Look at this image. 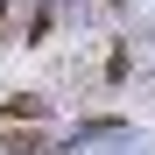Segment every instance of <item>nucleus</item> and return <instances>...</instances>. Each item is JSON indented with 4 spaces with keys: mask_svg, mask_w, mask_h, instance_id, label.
<instances>
[{
    "mask_svg": "<svg viewBox=\"0 0 155 155\" xmlns=\"http://www.w3.org/2000/svg\"><path fill=\"white\" fill-rule=\"evenodd\" d=\"M28 148H42V134H0V155H28Z\"/></svg>",
    "mask_w": 155,
    "mask_h": 155,
    "instance_id": "1",
    "label": "nucleus"
}]
</instances>
